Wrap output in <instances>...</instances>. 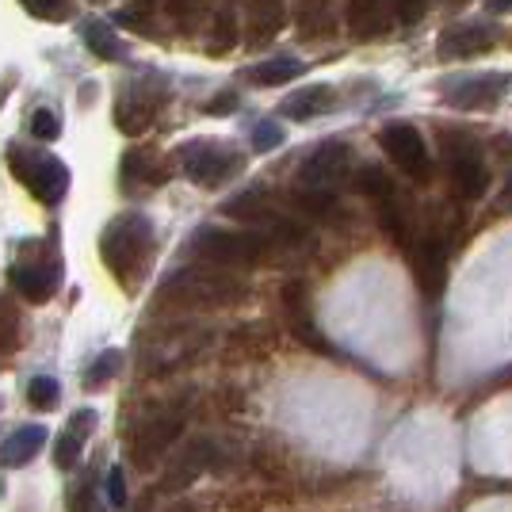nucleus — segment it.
Wrapping results in <instances>:
<instances>
[{
    "label": "nucleus",
    "instance_id": "obj_1",
    "mask_svg": "<svg viewBox=\"0 0 512 512\" xmlns=\"http://www.w3.org/2000/svg\"><path fill=\"white\" fill-rule=\"evenodd\" d=\"M153 253H157V234H153L150 218L142 214H119L100 237V256H104L107 272L119 283H127V291L138 287Z\"/></svg>",
    "mask_w": 512,
    "mask_h": 512
},
{
    "label": "nucleus",
    "instance_id": "obj_2",
    "mask_svg": "<svg viewBox=\"0 0 512 512\" xmlns=\"http://www.w3.org/2000/svg\"><path fill=\"white\" fill-rule=\"evenodd\" d=\"M161 295L176 306H234L249 295V287L241 279L226 276L222 268H184V272H172L169 283L161 287Z\"/></svg>",
    "mask_w": 512,
    "mask_h": 512
},
{
    "label": "nucleus",
    "instance_id": "obj_3",
    "mask_svg": "<svg viewBox=\"0 0 512 512\" xmlns=\"http://www.w3.org/2000/svg\"><path fill=\"white\" fill-rule=\"evenodd\" d=\"M272 249V241L260 230H222V226H207L192 237V256L214 268H253Z\"/></svg>",
    "mask_w": 512,
    "mask_h": 512
},
{
    "label": "nucleus",
    "instance_id": "obj_4",
    "mask_svg": "<svg viewBox=\"0 0 512 512\" xmlns=\"http://www.w3.org/2000/svg\"><path fill=\"white\" fill-rule=\"evenodd\" d=\"M188 425V406L172 402V406H157L153 413H146L138 425L130 428V459L138 467H150L153 459H161L165 448L184 432Z\"/></svg>",
    "mask_w": 512,
    "mask_h": 512
},
{
    "label": "nucleus",
    "instance_id": "obj_5",
    "mask_svg": "<svg viewBox=\"0 0 512 512\" xmlns=\"http://www.w3.org/2000/svg\"><path fill=\"white\" fill-rule=\"evenodd\" d=\"M8 169L16 172V180H20L27 192L35 195V199H43V203H58L69 188V169H65L58 157H50L43 150H23V146H12L8 150Z\"/></svg>",
    "mask_w": 512,
    "mask_h": 512
},
{
    "label": "nucleus",
    "instance_id": "obj_6",
    "mask_svg": "<svg viewBox=\"0 0 512 512\" xmlns=\"http://www.w3.org/2000/svg\"><path fill=\"white\" fill-rule=\"evenodd\" d=\"M176 153H180V172L199 188H218L241 169V153L230 150L226 142H188Z\"/></svg>",
    "mask_w": 512,
    "mask_h": 512
},
{
    "label": "nucleus",
    "instance_id": "obj_7",
    "mask_svg": "<svg viewBox=\"0 0 512 512\" xmlns=\"http://www.w3.org/2000/svg\"><path fill=\"white\" fill-rule=\"evenodd\" d=\"M444 157H448V172L455 192L463 199H478L490 184V169H486V157L478 150V142L467 134H444Z\"/></svg>",
    "mask_w": 512,
    "mask_h": 512
},
{
    "label": "nucleus",
    "instance_id": "obj_8",
    "mask_svg": "<svg viewBox=\"0 0 512 512\" xmlns=\"http://www.w3.org/2000/svg\"><path fill=\"white\" fill-rule=\"evenodd\" d=\"M352 176V146L348 142H325L302 161L299 184L306 192H333Z\"/></svg>",
    "mask_w": 512,
    "mask_h": 512
},
{
    "label": "nucleus",
    "instance_id": "obj_9",
    "mask_svg": "<svg viewBox=\"0 0 512 512\" xmlns=\"http://www.w3.org/2000/svg\"><path fill=\"white\" fill-rule=\"evenodd\" d=\"M379 146L390 153V161L406 172L409 180H421L425 184L428 176H432V157H428V146L417 127L390 123V127L379 130Z\"/></svg>",
    "mask_w": 512,
    "mask_h": 512
},
{
    "label": "nucleus",
    "instance_id": "obj_10",
    "mask_svg": "<svg viewBox=\"0 0 512 512\" xmlns=\"http://www.w3.org/2000/svg\"><path fill=\"white\" fill-rule=\"evenodd\" d=\"M512 88L509 73H474V77H459L444 85V104L459 107V111H486Z\"/></svg>",
    "mask_w": 512,
    "mask_h": 512
},
{
    "label": "nucleus",
    "instance_id": "obj_11",
    "mask_svg": "<svg viewBox=\"0 0 512 512\" xmlns=\"http://www.w3.org/2000/svg\"><path fill=\"white\" fill-rule=\"evenodd\" d=\"M161 104H165V92L153 96V81H138V85L123 88V96L115 104V127L134 138V134H142L157 119Z\"/></svg>",
    "mask_w": 512,
    "mask_h": 512
},
{
    "label": "nucleus",
    "instance_id": "obj_12",
    "mask_svg": "<svg viewBox=\"0 0 512 512\" xmlns=\"http://www.w3.org/2000/svg\"><path fill=\"white\" fill-rule=\"evenodd\" d=\"M283 318H287L291 333H295L302 344H310L314 352L333 356V344L321 337V329L314 325V318H310V295H306V283H299V279H291V283L283 287Z\"/></svg>",
    "mask_w": 512,
    "mask_h": 512
},
{
    "label": "nucleus",
    "instance_id": "obj_13",
    "mask_svg": "<svg viewBox=\"0 0 512 512\" xmlns=\"http://www.w3.org/2000/svg\"><path fill=\"white\" fill-rule=\"evenodd\" d=\"M413 276L421 283V291L440 295L444 279H448V241L440 234H425L413 249Z\"/></svg>",
    "mask_w": 512,
    "mask_h": 512
},
{
    "label": "nucleus",
    "instance_id": "obj_14",
    "mask_svg": "<svg viewBox=\"0 0 512 512\" xmlns=\"http://www.w3.org/2000/svg\"><path fill=\"white\" fill-rule=\"evenodd\" d=\"M394 4L390 0H348L344 23L356 39H383L394 31Z\"/></svg>",
    "mask_w": 512,
    "mask_h": 512
},
{
    "label": "nucleus",
    "instance_id": "obj_15",
    "mask_svg": "<svg viewBox=\"0 0 512 512\" xmlns=\"http://www.w3.org/2000/svg\"><path fill=\"white\" fill-rule=\"evenodd\" d=\"M493 46H497V35H493V27L486 23H455L448 27L444 35H440V58H478V54H490Z\"/></svg>",
    "mask_w": 512,
    "mask_h": 512
},
{
    "label": "nucleus",
    "instance_id": "obj_16",
    "mask_svg": "<svg viewBox=\"0 0 512 512\" xmlns=\"http://www.w3.org/2000/svg\"><path fill=\"white\" fill-rule=\"evenodd\" d=\"M12 283H16V291L27 302H46L58 291V260L31 256V260H23V264L12 268Z\"/></svg>",
    "mask_w": 512,
    "mask_h": 512
},
{
    "label": "nucleus",
    "instance_id": "obj_17",
    "mask_svg": "<svg viewBox=\"0 0 512 512\" xmlns=\"http://www.w3.org/2000/svg\"><path fill=\"white\" fill-rule=\"evenodd\" d=\"M119 176L130 192H142V188H161L169 180V165L157 157L153 150H130L119 165Z\"/></svg>",
    "mask_w": 512,
    "mask_h": 512
},
{
    "label": "nucleus",
    "instance_id": "obj_18",
    "mask_svg": "<svg viewBox=\"0 0 512 512\" xmlns=\"http://www.w3.org/2000/svg\"><path fill=\"white\" fill-rule=\"evenodd\" d=\"M207 467H214V444H211V440H192V444H188V451H184V455L172 463L169 474H165L161 490H165V493L184 490V486H192L195 478H199Z\"/></svg>",
    "mask_w": 512,
    "mask_h": 512
},
{
    "label": "nucleus",
    "instance_id": "obj_19",
    "mask_svg": "<svg viewBox=\"0 0 512 512\" xmlns=\"http://www.w3.org/2000/svg\"><path fill=\"white\" fill-rule=\"evenodd\" d=\"M287 20V0H249V46H264L279 35V27Z\"/></svg>",
    "mask_w": 512,
    "mask_h": 512
},
{
    "label": "nucleus",
    "instance_id": "obj_20",
    "mask_svg": "<svg viewBox=\"0 0 512 512\" xmlns=\"http://www.w3.org/2000/svg\"><path fill=\"white\" fill-rule=\"evenodd\" d=\"M92 425H96V413H92V409L73 413V421H69V428L58 436V448H54V463L62 470L77 467V459H81V451H85V436Z\"/></svg>",
    "mask_w": 512,
    "mask_h": 512
},
{
    "label": "nucleus",
    "instance_id": "obj_21",
    "mask_svg": "<svg viewBox=\"0 0 512 512\" xmlns=\"http://www.w3.org/2000/svg\"><path fill=\"white\" fill-rule=\"evenodd\" d=\"M46 444V428L43 425H23L16 428L4 444H0V463L4 467H23L27 459H35L39 448Z\"/></svg>",
    "mask_w": 512,
    "mask_h": 512
},
{
    "label": "nucleus",
    "instance_id": "obj_22",
    "mask_svg": "<svg viewBox=\"0 0 512 512\" xmlns=\"http://www.w3.org/2000/svg\"><path fill=\"white\" fill-rule=\"evenodd\" d=\"M333 107H337V92L329 85H314L295 92L291 100H283V115H291V119H314V115H325Z\"/></svg>",
    "mask_w": 512,
    "mask_h": 512
},
{
    "label": "nucleus",
    "instance_id": "obj_23",
    "mask_svg": "<svg viewBox=\"0 0 512 512\" xmlns=\"http://www.w3.org/2000/svg\"><path fill=\"white\" fill-rule=\"evenodd\" d=\"M299 39H321L333 27V0H299Z\"/></svg>",
    "mask_w": 512,
    "mask_h": 512
},
{
    "label": "nucleus",
    "instance_id": "obj_24",
    "mask_svg": "<svg viewBox=\"0 0 512 512\" xmlns=\"http://www.w3.org/2000/svg\"><path fill=\"white\" fill-rule=\"evenodd\" d=\"M85 46L100 58V62H119V58H123V43H119V35L100 20L85 23Z\"/></svg>",
    "mask_w": 512,
    "mask_h": 512
},
{
    "label": "nucleus",
    "instance_id": "obj_25",
    "mask_svg": "<svg viewBox=\"0 0 512 512\" xmlns=\"http://www.w3.org/2000/svg\"><path fill=\"white\" fill-rule=\"evenodd\" d=\"M302 73V62L295 58H272V62H260L249 69V81L253 85H287Z\"/></svg>",
    "mask_w": 512,
    "mask_h": 512
},
{
    "label": "nucleus",
    "instance_id": "obj_26",
    "mask_svg": "<svg viewBox=\"0 0 512 512\" xmlns=\"http://www.w3.org/2000/svg\"><path fill=\"white\" fill-rule=\"evenodd\" d=\"M291 203H295V211L306 214V218H333V214L341 211L337 192H306V188H302Z\"/></svg>",
    "mask_w": 512,
    "mask_h": 512
},
{
    "label": "nucleus",
    "instance_id": "obj_27",
    "mask_svg": "<svg viewBox=\"0 0 512 512\" xmlns=\"http://www.w3.org/2000/svg\"><path fill=\"white\" fill-rule=\"evenodd\" d=\"M360 192L367 195L371 203H383L390 195H398V184H394L379 165H367V169L360 172Z\"/></svg>",
    "mask_w": 512,
    "mask_h": 512
},
{
    "label": "nucleus",
    "instance_id": "obj_28",
    "mask_svg": "<svg viewBox=\"0 0 512 512\" xmlns=\"http://www.w3.org/2000/svg\"><path fill=\"white\" fill-rule=\"evenodd\" d=\"M20 4L35 20H46V23H62L73 16V4L69 0H20Z\"/></svg>",
    "mask_w": 512,
    "mask_h": 512
},
{
    "label": "nucleus",
    "instance_id": "obj_29",
    "mask_svg": "<svg viewBox=\"0 0 512 512\" xmlns=\"http://www.w3.org/2000/svg\"><path fill=\"white\" fill-rule=\"evenodd\" d=\"M119 363H123V352H104V356H96V363H92V371L85 375V386H104L115 371H119Z\"/></svg>",
    "mask_w": 512,
    "mask_h": 512
},
{
    "label": "nucleus",
    "instance_id": "obj_30",
    "mask_svg": "<svg viewBox=\"0 0 512 512\" xmlns=\"http://www.w3.org/2000/svg\"><path fill=\"white\" fill-rule=\"evenodd\" d=\"M31 134L35 138H43V142H54L58 134H62V123H58V115L50 111V107H39V111H31Z\"/></svg>",
    "mask_w": 512,
    "mask_h": 512
},
{
    "label": "nucleus",
    "instance_id": "obj_31",
    "mask_svg": "<svg viewBox=\"0 0 512 512\" xmlns=\"http://www.w3.org/2000/svg\"><path fill=\"white\" fill-rule=\"evenodd\" d=\"M27 402L39 409H50L54 402H58V383L54 379H46V375H39V379H31V386H27Z\"/></svg>",
    "mask_w": 512,
    "mask_h": 512
},
{
    "label": "nucleus",
    "instance_id": "obj_32",
    "mask_svg": "<svg viewBox=\"0 0 512 512\" xmlns=\"http://www.w3.org/2000/svg\"><path fill=\"white\" fill-rule=\"evenodd\" d=\"M237 43V31H234V8H222V16H218V39H211V54H226L230 46Z\"/></svg>",
    "mask_w": 512,
    "mask_h": 512
},
{
    "label": "nucleus",
    "instance_id": "obj_33",
    "mask_svg": "<svg viewBox=\"0 0 512 512\" xmlns=\"http://www.w3.org/2000/svg\"><path fill=\"white\" fill-rule=\"evenodd\" d=\"M207 8H211V0H172V4H169L172 20L184 23V27H192V23L199 20Z\"/></svg>",
    "mask_w": 512,
    "mask_h": 512
},
{
    "label": "nucleus",
    "instance_id": "obj_34",
    "mask_svg": "<svg viewBox=\"0 0 512 512\" xmlns=\"http://www.w3.org/2000/svg\"><path fill=\"white\" fill-rule=\"evenodd\" d=\"M107 501H111L115 509L127 505V478H123V467H111V474H107Z\"/></svg>",
    "mask_w": 512,
    "mask_h": 512
},
{
    "label": "nucleus",
    "instance_id": "obj_35",
    "mask_svg": "<svg viewBox=\"0 0 512 512\" xmlns=\"http://www.w3.org/2000/svg\"><path fill=\"white\" fill-rule=\"evenodd\" d=\"M390 4H394V16L402 23H417L428 8V0H390Z\"/></svg>",
    "mask_w": 512,
    "mask_h": 512
},
{
    "label": "nucleus",
    "instance_id": "obj_36",
    "mask_svg": "<svg viewBox=\"0 0 512 512\" xmlns=\"http://www.w3.org/2000/svg\"><path fill=\"white\" fill-rule=\"evenodd\" d=\"M279 142H283V130H279L276 123H264V127H256V134H253L256 150H272V146H279Z\"/></svg>",
    "mask_w": 512,
    "mask_h": 512
},
{
    "label": "nucleus",
    "instance_id": "obj_37",
    "mask_svg": "<svg viewBox=\"0 0 512 512\" xmlns=\"http://www.w3.org/2000/svg\"><path fill=\"white\" fill-rule=\"evenodd\" d=\"M234 107H237V96H218V100L207 104V111H211V115H226V111H234Z\"/></svg>",
    "mask_w": 512,
    "mask_h": 512
},
{
    "label": "nucleus",
    "instance_id": "obj_38",
    "mask_svg": "<svg viewBox=\"0 0 512 512\" xmlns=\"http://www.w3.org/2000/svg\"><path fill=\"white\" fill-rule=\"evenodd\" d=\"M73 512H104V509L96 505V497H92V493H81V497L73 501Z\"/></svg>",
    "mask_w": 512,
    "mask_h": 512
},
{
    "label": "nucleus",
    "instance_id": "obj_39",
    "mask_svg": "<svg viewBox=\"0 0 512 512\" xmlns=\"http://www.w3.org/2000/svg\"><path fill=\"white\" fill-rule=\"evenodd\" d=\"M169 512H211V505H199V501H184V505H176Z\"/></svg>",
    "mask_w": 512,
    "mask_h": 512
},
{
    "label": "nucleus",
    "instance_id": "obj_40",
    "mask_svg": "<svg viewBox=\"0 0 512 512\" xmlns=\"http://www.w3.org/2000/svg\"><path fill=\"white\" fill-rule=\"evenodd\" d=\"M490 12H501V16H505V12H512V0H490Z\"/></svg>",
    "mask_w": 512,
    "mask_h": 512
}]
</instances>
